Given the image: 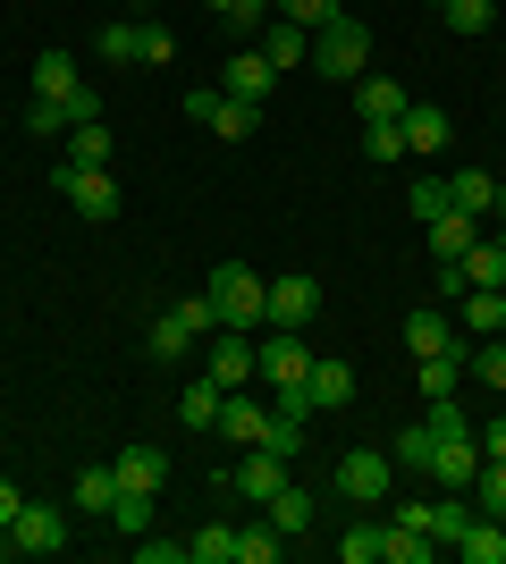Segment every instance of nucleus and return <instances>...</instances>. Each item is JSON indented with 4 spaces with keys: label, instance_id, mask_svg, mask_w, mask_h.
I'll list each match as a JSON object with an SVG mask.
<instances>
[{
    "label": "nucleus",
    "instance_id": "obj_28",
    "mask_svg": "<svg viewBox=\"0 0 506 564\" xmlns=\"http://www.w3.org/2000/svg\"><path fill=\"white\" fill-rule=\"evenodd\" d=\"M456 304H464V337H498L506 329V295L498 286H464Z\"/></svg>",
    "mask_w": 506,
    "mask_h": 564
},
{
    "label": "nucleus",
    "instance_id": "obj_31",
    "mask_svg": "<svg viewBox=\"0 0 506 564\" xmlns=\"http://www.w3.org/2000/svg\"><path fill=\"white\" fill-rule=\"evenodd\" d=\"M337 556L346 564H388V522H346V531H337Z\"/></svg>",
    "mask_w": 506,
    "mask_h": 564
},
{
    "label": "nucleus",
    "instance_id": "obj_15",
    "mask_svg": "<svg viewBox=\"0 0 506 564\" xmlns=\"http://www.w3.org/2000/svg\"><path fill=\"white\" fill-rule=\"evenodd\" d=\"M346 404H355V362L313 354V371H304V413H346Z\"/></svg>",
    "mask_w": 506,
    "mask_h": 564
},
{
    "label": "nucleus",
    "instance_id": "obj_40",
    "mask_svg": "<svg viewBox=\"0 0 506 564\" xmlns=\"http://www.w3.org/2000/svg\"><path fill=\"white\" fill-rule=\"evenodd\" d=\"M406 212L422 219V228H431L439 212H456V203H448V177H413V186H406Z\"/></svg>",
    "mask_w": 506,
    "mask_h": 564
},
{
    "label": "nucleus",
    "instance_id": "obj_17",
    "mask_svg": "<svg viewBox=\"0 0 506 564\" xmlns=\"http://www.w3.org/2000/svg\"><path fill=\"white\" fill-rule=\"evenodd\" d=\"M262 522H270V531H279V540H304V531H313V522H321V497L304 489V480H288V489H279V497H270V506H262Z\"/></svg>",
    "mask_w": 506,
    "mask_h": 564
},
{
    "label": "nucleus",
    "instance_id": "obj_2",
    "mask_svg": "<svg viewBox=\"0 0 506 564\" xmlns=\"http://www.w3.org/2000/svg\"><path fill=\"white\" fill-rule=\"evenodd\" d=\"M219 438H228V447H279V455H304V422H295V413H279V404H262L254 388H237V397L219 404Z\"/></svg>",
    "mask_w": 506,
    "mask_h": 564
},
{
    "label": "nucleus",
    "instance_id": "obj_51",
    "mask_svg": "<svg viewBox=\"0 0 506 564\" xmlns=\"http://www.w3.org/2000/svg\"><path fill=\"white\" fill-rule=\"evenodd\" d=\"M498 177H506V152H498Z\"/></svg>",
    "mask_w": 506,
    "mask_h": 564
},
{
    "label": "nucleus",
    "instance_id": "obj_18",
    "mask_svg": "<svg viewBox=\"0 0 506 564\" xmlns=\"http://www.w3.org/2000/svg\"><path fill=\"white\" fill-rule=\"evenodd\" d=\"M355 118L363 127H397L406 118V85L397 76H355Z\"/></svg>",
    "mask_w": 506,
    "mask_h": 564
},
{
    "label": "nucleus",
    "instance_id": "obj_10",
    "mask_svg": "<svg viewBox=\"0 0 506 564\" xmlns=\"http://www.w3.org/2000/svg\"><path fill=\"white\" fill-rule=\"evenodd\" d=\"M288 464H295V455H279V447H245V455H237V471H228V489H237L245 506H270V497L295 480Z\"/></svg>",
    "mask_w": 506,
    "mask_h": 564
},
{
    "label": "nucleus",
    "instance_id": "obj_43",
    "mask_svg": "<svg viewBox=\"0 0 506 564\" xmlns=\"http://www.w3.org/2000/svg\"><path fill=\"white\" fill-rule=\"evenodd\" d=\"M431 556H439L431 531H397V522H388V564H431Z\"/></svg>",
    "mask_w": 506,
    "mask_h": 564
},
{
    "label": "nucleus",
    "instance_id": "obj_33",
    "mask_svg": "<svg viewBox=\"0 0 506 564\" xmlns=\"http://www.w3.org/2000/svg\"><path fill=\"white\" fill-rule=\"evenodd\" d=\"M456 556L464 564H506V522H473V531H464V540H456Z\"/></svg>",
    "mask_w": 506,
    "mask_h": 564
},
{
    "label": "nucleus",
    "instance_id": "obj_30",
    "mask_svg": "<svg viewBox=\"0 0 506 564\" xmlns=\"http://www.w3.org/2000/svg\"><path fill=\"white\" fill-rule=\"evenodd\" d=\"M68 152H60V161H85V169H110V152H119V143H110V127H101V118H85V127H68Z\"/></svg>",
    "mask_w": 506,
    "mask_h": 564
},
{
    "label": "nucleus",
    "instance_id": "obj_35",
    "mask_svg": "<svg viewBox=\"0 0 506 564\" xmlns=\"http://www.w3.org/2000/svg\"><path fill=\"white\" fill-rule=\"evenodd\" d=\"M464 286H506V245H473V253L456 261Z\"/></svg>",
    "mask_w": 506,
    "mask_h": 564
},
{
    "label": "nucleus",
    "instance_id": "obj_49",
    "mask_svg": "<svg viewBox=\"0 0 506 564\" xmlns=\"http://www.w3.org/2000/svg\"><path fill=\"white\" fill-rule=\"evenodd\" d=\"M18 514H25V489H18V480H0V531H9Z\"/></svg>",
    "mask_w": 506,
    "mask_h": 564
},
{
    "label": "nucleus",
    "instance_id": "obj_47",
    "mask_svg": "<svg viewBox=\"0 0 506 564\" xmlns=\"http://www.w3.org/2000/svg\"><path fill=\"white\" fill-rule=\"evenodd\" d=\"M169 59H177V34H169V25H144V68H169Z\"/></svg>",
    "mask_w": 506,
    "mask_h": 564
},
{
    "label": "nucleus",
    "instance_id": "obj_1",
    "mask_svg": "<svg viewBox=\"0 0 506 564\" xmlns=\"http://www.w3.org/2000/svg\"><path fill=\"white\" fill-rule=\"evenodd\" d=\"M388 464H406V471H431L439 489H473L482 480V438H473V422H464V404L456 397H439L422 422L388 447Z\"/></svg>",
    "mask_w": 506,
    "mask_h": 564
},
{
    "label": "nucleus",
    "instance_id": "obj_38",
    "mask_svg": "<svg viewBox=\"0 0 506 564\" xmlns=\"http://www.w3.org/2000/svg\"><path fill=\"white\" fill-rule=\"evenodd\" d=\"M270 18H288V25H304V34H321V25L346 18V0H279Z\"/></svg>",
    "mask_w": 506,
    "mask_h": 564
},
{
    "label": "nucleus",
    "instance_id": "obj_23",
    "mask_svg": "<svg viewBox=\"0 0 506 564\" xmlns=\"http://www.w3.org/2000/svg\"><path fill=\"white\" fill-rule=\"evenodd\" d=\"M219 404H228V388L203 371V379H186V397H177V422H186V430H219Z\"/></svg>",
    "mask_w": 506,
    "mask_h": 564
},
{
    "label": "nucleus",
    "instance_id": "obj_39",
    "mask_svg": "<svg viewBox=\"0 0 506 564\" xmlns=\"http://www.w3.org/2000/svg\"><path fill=\"white\" fill-rule=\"evenodd\" d=\"M279 556H288V540H279L270 522H245L237 531V564H279Z\"/></svg>",
    "mask_w": 506,
    "mask_h": 564
},
{
    "label": "nucleus",
    "instance_id": "obj_21",
    "mask_svg": "<svg viewBox=\"0 0 506 564\" xmlns=\"http://www.w3.org/2000/svg\"><path fill=\"white\" fill-rule=\"evenodd\" d=\"M397 135H406V152H439V143L456 135V127H448V110H439V101H406Z\"/></svg>",
    "mask_w": 506,
    "mask_h": 564
},
{
    "label": "nucleus",
    "instance_id": "obj_55",
    "mask_svg": "<svg viewBox=\"0 0 506 564\" xmlns=\"http://www.w3.org/2000/svg\"><path fill=\"white\" fill-rule=\"evenodd\" d=\"M498 118H506V110H498Z\"/></svg>",
    "mask_w": 506,
    "mask_h": 564
},
{
    "label": "nucleus",
    "instance_id": "obj_50",
    "mask_svg": "<svg viewBox=\"0 0 506 564\" xmlns=\"http://www.w3.org/2000/svg\"><path fill=\"white\" fill-rule=\"evenodd\" d=\"M473 438H482V455H506V413H498V422H482Z\"/></svg>",
    "mask_w": 506,
    "mask_h": 564
},
{
    "label": "nucleus",
    "instance_id": "obj_3",
    "mask_svg": "<svg viewBox=\"0 0 506 564\" xmlns=\"http://www.w3.org/2000/svg\"><path fill=\"white\" fill-rule=\"evenodd\" d=\"M203 295H212L219 329H245V337H254V329H262V321H270V279H254L245 261H219Z\"/></svg>",
    "mask_w": 506,
    "mask_h": 564
},
{
    "label": "nucleus",
    "instance_id": "obj_29",
    "mask_svg": "<svg viewBox=\"0 0 506 564\" xmlns=\"http://www.w3.org/2000/svg\"><path fill=\"white\" fill-rule=\"evenodd\" d=\"M473 245H482V236H473V212H439L431 219V261H464Z\"/></svg>",
    "mask_w": 506,
    "mask_h": 564
},
{
    "label": "nucleus",
    "instance_id": "obj_12",
    "mask_svg": "<svg viewBox=\"0 0 506 564\" xmlns=\"http://www.w3.org/2000/svg\"><path fill=\"white\" fill-rule=\"evenodd\" d=\"M254 354H262V346H254L245 329H212V337H203V371L237 397V388H254Z\"/></svg>",
    "mask_w": 506,
    "mask_h": 564
},
{
    "label": "nucleus",
    "instance_id": "obj_22",
    "mask_svg": "<svg viewBox=\"0 0 506 564\" xmlns=\"http://www.w3.org/2000/svg\"><path fill=\"white\" fill-rule=\"evenodd\" d=\"M498 186H506L498 169H456V177H448V203L482 219V212H498Z\"/></svg>",
    "mask_w": 506,
    "mask_h": 564
},
{
    "label": "nucleus",
    "instance_id": "obj_5",
    "mask_svg": "<svg viewBox=\"0 0 506 564\" xmlns=\"http://www.w3.org/2000/svg\"><path fill=\"white\" fill-rule=\"evenodd\" d=\"M34 101H60V110H68V127L101 118V94H94V76L76 68L68 51H43V59H34Z\"/></svg>",
    "mask_w": 506,
    "mask_h": 564
},
{
    "label": "nucleus",
    "instance_id": "obj_53",
    "mask_svg": "<svg viewBox=\"0 0 506 564\" xmlns=\"http://www.w3.org/2000/svg\"><path fill=\"white\" fill-rule=\"evenodd\" d=\"M0 152H9V143H0Z\"/></svg>",
    "mask_w": 506,
    "mask_h": 564
},
{
    "label": "nucleus",
    "instance_id": "obj_54",
    "mask_svg": "<svg viewBox=\"0 0 506 564\" xmlns=\"http://www.w3.org/2000/svg\"><path fill=\"white\" fill-rule=\"evenodd\" d=\"M498 295H506V286H498Z\"/></svg>",
    "mask_w": 506,
    "mask_h": 564
},
{
    "label": "nucleus",
    "instance_id": "obj_7",
    "mask_svg": "<svg viewBox=\"0 0 506 564\" xmlns=\"http://www.w3.org/2000/svg\"><path fill=\"white\" fill-rule=\"evenodd\" d=\"M51 194H68L76 219H119V177L85 161H51Z\"/></svg>",
    "mask_w": 506,
    "mask_h": 564
},
{
    "label": "nucleus",
    "instance_id": "obj_11",
    "mask_svg": "<svg viewBox=\"0 0 506 564\" xmlns=\"http://www.w3.org/2000/svg\"><path fill=\"white\" fill-rule=\"evenodd\" d=\"M330 471H337V497H346V506H380V497H388V480H397L380 447H346Z\"/></svg>",
    "mask_w": 506,
    "mask_h": 564
},
{
    "label": "nucleus",
    "instance_id": "obj_44",
    "mask_svg": "<svg viewBox=\"0 0 506 564\" xmlns=\"http://www.w3.org/2000/svg\"><path fill=\"white\" fill-rule=\"evenodd\" d=\"M363 161H406V135H397V127H363Z\"/></svg>",
    "mask_w": 506,
    "mask_h": 564
},
{
    "label": "nucleus",
    "instance_id": "obj_46",
    "mask_svg": "<svg viewBox=\"0 0 506 564\" xmlns=\"http://www.w3.org/2000/svg\"><path fill=\"white\" fill-rule=\"evenodd\" d=\"M136 564H186V540H152L144 531V540H136Z\"/></svg>",
    "mask_w": 506,
    "mask_h": 564
},
{
    "label": "nucleus",
    "instance_id": "obj_41",
    "mask_svg": "<svg viewBox=\"0 0 506 564\" xmlns=\"http://www.w3.org/2000/svg\"><path fill=\"white\" fill-rule=\"evenodd\" d=\"M110 522H119L127 540H144V531H152V497L144 489H119V497H110Z\"/></svg>",
    "mask_w": 506,
    "mask_h": 564
},
{
    "label": "nucleus",
    "instance_id": "obj_45",
    "mask_svg": "<svg viewBox=\"0 0 506 564\" xmlns=\"http://www.w3.org/2000/svg\"><path fill=\"white\" fill-rule=\"evenodd\" d=\"M25 135H68V110H60V101H34V110H25Z\"/></svg>",
    "mask_w": 506,
    "mask_h": 564
},
{
    "label": "nucleus",
    "instance_id": "obj_8",
    "mask_svg": "<svg viewBox=\"0 0 506 564\" xmlns=\"http://www.w3.org/2000/svg\"><path fill=\"white\" fill-rule=\"evenodd\" d=\"M304 371H313V346H304V329H279V337H262V354H254V379H262L270 397L304 388Z\"/></svg>",
    "mask_w": 506,
    "mask_h": 564
},
{
    "label": "nucleus",
    "instance_id": "obj_13",
    "mask_svg": "<svg viewBox=\"0 0 506 564\" xmlns=\"http://www.w3.org/2000/svg\"><path fill=\"white\" fill-rule=\"evenodd\" d=\"M313 321H321V279L313 270L270 279V329H313Z\"/></svg>",
    "mask_w": 506,
    "mask_h": 564
},
{
    "label": "nucleus",
    "instance_id": "obj_24",
    "mask_svg": "<svg viewBox=\"0 0 506 564\" xmlns=\"http://www.w3.org/2000/svg\"><path fill=\"white\" fill-rule=\"evenodd\" d=\"M110 471H119V489H144V497H161V480H169V455H161V447H127Z\"/></svg>",
    "mask_w": 506,
    "mask_h": 564
},
{
    "label": "nucleus",
    "instance_id": "obj_52",
    "mask_svg": "<svg viewBox=\"0 0 506 564\" xmlns=\"http://www.w3.org/2000/svg\"><path fill=\"white\" fill-rule=\"evenodd\" d=\"M270 9H279V0H270Z\"/></svg>",
    "mask_w": 506,
    "mask_h": 564
},
{
    "label": "nucleus",
    "instance_id": "obj_20",
    "mask_svg": "<svg viewBox=\"0 0 506 564\" xmlns=\"http://www.w3.org/2000/svg\"><path fill=\"white\" fill-rule=\"evenodd\" d=\"M406 354L422 362V354H456V321L439 304H422V312H406Z\"/></svg>",
    "mask_w": 506,
    "mask_h": 564
},
{
    "label": "nucleus",
    "instance_id": "obj_34",
    "mask_svg": "<svg viewBox=\"0 0 506 564\" xmlns=\"http://www.w3.org/2000/svg\"><path fill=\"white\" fill-rule=\"evenodd\" d=\"M186 564H237V531H228V522H203L186 540Z\"/></svg>",
    "mask_w": 506,
    "mask_h": 564
},
{
    "label": "nucleus",
    "instance_id": "obj_9",
    "mask_svg": "<svg viewBox=\"0 0 506 564\" xmlns=\"http://www.w3.org/2000/svg\"><path fill=\"white\" fill-rule=\"evenodd\" d=\"M186 118H194V127H212L219 143H245L254 127H262V110H254V101H228L219 85H194V94H186Z\"/></svg>",
    "mask_w": 506,
    "mask_h": 564
},
{
    "label": "nucleus",
    "instance_id": "obj_6",
    "mask_svg": "<svg viewBox=\"0 0 506 564\" xmlns=\"http://www.w3.org/2000/svg\"><path fill=\"white\" fill-rule=\"evenodd\" d=\"M313 68L330 76V85H355V76H372V25L363 18H337L313 34Z\"/></svg>",
    "mask_w": 506,
    "mask_h": 564
},
{
    "label": "nucleus",
    "instance_id": "obj_42",
    "mask_svg": "<svg viewBox=\"0 0 506 564\" xmlns=\"http://www.w3.org/2000/svg\"><path fill=\"white\" fill-rule=\"evenodd\" d=\"M439 9H448V25H456L464 43H473V34H489V18H498V0H439Z\"/></svg>",
    "mask_w": 506,
    "mask_h": 564
},
{
    "label": "nucleus",
    "instance_id": "obj_37",
    "mask_svg": "<svg viewBox=\"0 0 506 564\" xmlns=\"http://www.w3.org/2000/svg\"><path fill=\"white\" fill-rule=\"evenodd\" d=\"M473 506L489 522H506V455H482V480H473Z\"/></svg>",
    "mask_w": 506,
    "mask_h": 564
},
{
    "label": "nucleus",
    "instance_id": "obj_4",
    "mask_svg": "<svg viewBox=\"0 0 506 564\" xmlns=\"http://www.w3.org/2000/svg\"><path fill=\"white\" fill-rule=\"evenodd\" d=\"M212 329H219L212 295H177V304H161V312H152V329H144V354H152V362H177V354H186V346H203Z\"/></svg>",
    "mask_w": 506,
    "mask_h": 564
},
{
    "label": "nucleus",
    "instance_id": "obj_48",
    "mask_svg": "<svg viewBox=\"0 0 506 564\" xmlns=\"http://www.w3.org/2000/svg\"><path fill=\"white\" fill-rule=\"evenodd\" d=\"M388 522H397V531H431V506H422V497H406V506H397Z\"/></svg>",
    "mask_w": 506,
    "mask_h": 564
},
{
    "label": "nucleus",
    "instance_id": "obj_14",
    "mask_svg": "<svg viewBox=\"0 0 506 564\" xmlns=\"http://www.w3.org/2000/svg\"><path fill=\"white\" fill-rule=\"evenodd\" d=\"M9 547H18V556H60V547H68V514L25 497V514L9 522Z\"/></svg>",
    "mask_w": 506,
    "mask_h": 564
},
{
    "label": "nucleus",
    "instance_id": "obj_19",
    "mask_svg": "<svg viewBox=\"0 0 506 564\" xmlns=\"http://www.w3.org/2000/svg\"><path fill=\"white\" fill-rule=\"evenodd\" d=\"M254 51H262L270 68H313V34H304V25H288V18H270L262 34H254Z\"/></svg>",
    "mask_w": 506,
    "mask_h": 564
},
{
    "label": "nucleus",
    "instance_id": "obj_26",
    "mask_svg": "<svg viewBox=\"0 0 506 564\" xmlns=\"http://www.w3.org/2000/svg\"><path fill=\"white\" fill-rule=\"evenodd\" d=\"M456 379H464V346H456V354H422V362H413V388H422V404L456 397Z\"/></svg>",
    "mask_w": 506,
    "mask_h": 564
},
{
    "label": "nucleus",
    "instance_id": "obj_25",
    "mask_svg": "<svg viewBox=\"0 0 506 564\" xmlns=\"http://www.w3.org/2000/svg\"><path fill=\"white\" fill-rule=\"evenodd\" d=\"M110 497H119V471H110V464H85L68 480V506H76V514H110Z\"/></svg>",
    "mask_w": 506,
    "mask_h": 564
},
{
    "label": "nucleus",
    "instance_id": "obj_16",
    "mask_svg": "<svg viewBox=\"0 0 506 564\" xmlns=\"http://www.w3.org/2000/svg\"><path fill=\"white\" fill-rule=\"evenodd\" d=\"M219 94H228V101H254V110H262V101H270V94H279V68H270L262 51L245 43V51H237V59H228V68H219Z\"/></svg>",
    "mask_w": 506,
    "mask_h": 564
},
{
    "label": "nucleus",
    "instance_id": "obj_32",
    "mask_svg": "<svg viewBox=\"0 0 506 564\" xmlns=\"http://www.w3.org/2000/svg\"><path fill=\"white\" fill-rule=\"evenodd\" d=\"M101 59H110V68H144V25H127V18H110L101 25Z\"/></svg>",
    "mask_w": 506,
    "mask_h": 564
},
{
    "label": "nucleus",
    "instance_id": "obj_36",
    "mask_svg": "<svg viewBox=\"0 0 506 564\" xmlns=\"http://www.w3.org/2000/svg\"><path fill=\"white\" fill-rule=\"evenodd\" d=\"M464 371L482 379V388H498V397H506V329H498V337H482V346L464 354Z\"/></svg>",
    "mask_w": 506,
    "mask_h": 564
},
{
    "label": "nucleus",
    "instance_id": "obj_27",
    "mask_svg": "<svg viewBox=\"0 0 506 564\" xmlns=\"http://www.w3.org/2000/svg\"><path fill=\"white\" fill-rule=\"evenodd\" d=\"M473 522H482V506H473L464 489H448V497L431 506V540H439V547H456L464 531H473Z\"/></svg>",
    "mask_w": 506,
    "mask_h": 564
}]
</instances>
